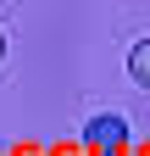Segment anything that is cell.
I'll use <instances>...</instances> for the list:
<instances>
[{
  "label": "cell",
  "mask_w": 150,
  "mask_h": 156,
  "mask_svg": "<svg viewBox=\"0 0 150 156\" xmlns=\"http://www.w3.org/2000/svg\"><path fill=\"white\" fill-rule=\"evenodd\" d=\"M128 145V123L117 112H100V117H89L84 123V151H95V156H117Z\"/></svg>",
  "instance_id": "6da1fadb"
},
{
  "label": "cell",
  "mask_w": 150,
  "mask_h": 156,
  "mask_svg": "<svg viewBox=\"0 0 150 156\" xmlns=\"http://www.w3.org/2000/svg\"><path fill=\"white\" fill-rule=\"evenodd\" d=\"M128 78H134L139 89H150V39H139V45L128 50Z\"/></svg>",
  "instance_id": "7a4b0ae2"
},
{
  "label": "cell",
  "mask_w": 150,
  "mask_h": 156,
  "mask_svg": "<svg viewBox=\"0 0 150 156\" xmlns=\"http://www.w3.org/2000/svg\"><path fill=\"white\" fill-rule=\"evenodd\" d=\"M0 56H6V34H0Z\"/></svg>",
  "instance_id": "3957f363"
}]
</instances>
